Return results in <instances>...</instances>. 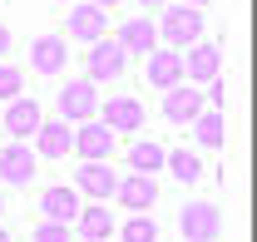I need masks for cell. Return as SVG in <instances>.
I'll return each mask as SVG.
<instances>
[{
    "label": "cell",
    "instance_id": "9a60e30c",
    "mask_svg": "<svg viewBox=\"0 0 257 242\" xmlns=\"http://www.w3.org/2000/svg\"><path fill=\"white\" fill-rule=\"evenodd\" d=\"M178 79H183V55L178 50H154L149 55V84L154 89H178Z\"/></svg>",
    "mask_w": 257,
    "mask_h": 242
},
{
    "label": "cell",
    "instance_id": "4dcf8cb0",
    "mask_svg": "<svg viewBox=\"0 0 257 242\" xmlns=\"http://www.w3.org/2000/svg\"><path fill=\"white\" fill-rule=\"evenodd\" d=\"M0 212H5V198H0Z\"/></svg>",
    "mask_w": 257,
    "mask_h": 242
},
{
    "label": "cell",
    "instance_id": "f1b7e54d",
    "mask_svg": "<svg viewBox=\"0 0 257 242\" xmlns=\"http://www.w3.org/2000/svg\"><path fill=\"white\" fill-rule=\"evenodd\" d=\"M139 5H163V0H139Z\"/></svg>",
    "mask_w": 257,
    "mask_h": 242
},
{
    "label": "cell",
    "instance_id": "6da1fadb",
    "mask_svg": "<svg viewBox=\"0 0 257 242\" xmlns=\"http://www.w3.org/2000/svg\"><path fill=\"white\" fill-rule=\"evenodd\" d=\"M154 30H159V40H168V50H173V45H198V40H203V10H193V5H168Z\"/></svg>",
    "mask_w": 257,
    "mask_h": 242
},
{
    "label": "cell",
    "instance_id": "ba28073f",
    "mask_svg": "<svg viewBox=\"0 0 257 242\" xmlns=\"http://www.w3.org/2000/svg\"><path fill=\"white\" fill-rule=\"evenodd\" d=\"M0 124H5V134H10L15 144H20V139H30V134H35V129H40L45 119H40V104L20 94V99H10V104H5V114H0Z\"/></svg>",
    "mask_w": 257,
    "mask_h": 242
},
{
    "label": "cell",
    "instance_id": "3957f363",
    "mask_svg": "<svg viewBox=\"0 0 257 242\" xmlns=\"http://www.w3.org/2000/svg\"><path fill=\"white\" fill-rule=\"evenodd\" d=\"M124 64H128V55L114 45V40H94L89 45V84H114L119 74H124Z\"/></svg>",
    "mask_w": 257,
    "mask_h": 242
},
{
    "label": "cell",
    "instance_id": "83f0119b",
    "mask_svg": "<svg viewBox=\"0 0 257 242\" xmlns=\"http://www.w3.org/2000/svg\"><path fill=\"white\" fill-rule=\"evenodd\" d=\"M183 5H193V10H198V5H208V0H183Z\"/></svg>",
    "mask_w": 257,
    "mask_h": 242
},
{
    "label": "cell",
    "instance_id": "cb8c5ba5",
    "mask_svg": "<svg viewBox=\"0 0 257 242\" xmlns=\"http://www.w3.org/2000/svg\"><path fill=\"white\" fill-rule=\"evenodd\" d=\"M20 84H25V74H20L15 64H0V99H5V104L20 99Z\"/></svg>",
    "mask_w": 257,
    "mask_h": 242
},
{
    "label": "cell",
    "instance_id": "2e32d148",
    "mask_svg": "<svg viewBox=\"0 0 257 242\" xmlns=\"http://www.w3.org/2000/svg\"><path fill=\"white\" fill-rule=\"evenodd\" d=\"M30 64L40 69V74H50V79H55L64 64H69V50H64V40H60V35H40V40L30 45Z\"/></svg>",
    "mask_w": 257,
    "mask_h": 242
},
{
    "label": "cell",
    "instance_id": "ffe728a7",
    "mask_svg": "<svg viewBox=\"0 0 257 242\" xmlns=\"http://www.w3.org/2000/svg\"><path fill=\"white\" fill-rule=\"evenodd\" d=\"M128 168L134 173H144V178H154L163 168V144H154V139H139L134 149H128Z\"/></svg>",
    "mask_w": 257,
    "mask_h": 242
},
{
    "label": "cell",
    "instance_id": "8fae6325",
    "mask_svg": "<svg viewBox=\"0 0 257 242\" xmlns=\"http://www.w3.org/2000/svg\"><path fill=\"white\" fill-rule=\"evenodd\" d=\"M40 208H45V222H64V227H69V222L79 217L84 203H79V193H74V188L55 183V188H45V193H40Z\"/></svg>",
    "mask_w": 257,
    "mask_h": 242
},
{
    "label": "cell",
    "instance_id": "d6986e66",
    "mask_svg": "<svg viewBox=\"0 0 257 242\" xmlns=\"http://www.w3.org/2000/svg\"><path fill=\"white\" fill-rule=\"evenodd\" d=\"M74 227H79L84 242H109V237H114V212L104 208V203H89V208H79Z\"/></svg>",
    "mask_w": 257,
    "mask_h": 242
},
{
    "label": "cell",
    "instance_id": "30bf717a",
    "mask_svg": "<svg viewBox=\"0 0 257 242\" xmlns=\"http://www.w3.org/2000/svg\"><path fill=\"white\" fill-rule=\"evenodd\" d=\"M114 45H119L124 55H128V50H134V55H154V50H159V30H154V20L134 15V20H124V25H119Z\"/></svg>",
    "mask_w": 257,
    "mask_h": 242
},
{
    "label": "cell",
    "instance_id": "52a82bcc",
    "mask_svg": "<svg viewBox=\"0 0 257 242\" xmlns=\"http://www.w3.org/2000/svg\"><path fill=\"white\" fill-rule=\"evenodd\" d=\"M114 203H124L128 212H149L154 203H159V183L144 178V173H128V178L114 183Z\"/></svg>",
    "mask_w": 257,
    "mask_h": 242
},
{
    "label": "cell",
    "instance_id": "277c9868",
    "mask_svg": "<svg viewBox=\"0 0 257 242\" xmlns=\"http://www.w3.org/2000/svg\"><path fill=\"white\" fill-rule=\"evenodd\" d=\"M74 153L84 158V163H104L109 153H114V129L99 119H84L74 129Z\"/></svg>",
    "mask_w": 257,
    "mask_h": 242
},
{
    "label": "cell",
    "instance_id": "5b68a950",
    "mask_svg": "<svg viewBox=\"0 0 257 242\" xmlns=\"http://www.w3.org/2000/svg\"><path fill=\"white\" fill-rule=\"evenodd\" d=\"M99 114V89L89 79H79V84H64L60 89V119L64 124H84Z\"/></svg>",
    "mask_w": 257,
    "mask_h": 242
},
{
    "label": "cell",
    "instance_id": "7c38bea8",
    "mask_svg": "<svg viewBox=\"0 0 257 242\" xmlns=\"http://www.w3.org/2000/svg\"><path fill=\"white\" fill-rule=\"evenodd\" d=\"M183 74H188L193 84H213L223 74V50L218 45H193L188 60H183Z\"/></svg>",
    "mask_w": 257,
    "mask_h": 242
},
{
    "label": "cell",
    "instance_id": "7a4b0ae2",
    "mask_svg": "<svg viewBox=\"0 0 257 242\" xmlns=\"http://www.w3.org/2000/svg\"><path fill=\"white\" fill-rule=\"evenodd\" d=\"M178 227H183V237H188V242H218L223 217H218V208H213V203H183Z\"/></svg>",
    "mask_w": 257,
    "mask_h": 242
},
{
    "label": "cell",
    "instance_id": "e0dca14e",
    "mask_svg": "<svg viewBox=\"0 0 257 242\" xmlns=\"http://www.w3.org/2000/svg\"><path fill=\"white\" fill-rule=\"evenodd\" d=\"M104 30H109V15H104L99 5H74V10H69V35H74V40L94 45V40H104Z\"/></svg>",
    "mask_w": 257,
    "mask_h": 242
},
{
    "label": "cell",
    "instance_id": "603a6c76",
    "mask_svg": "<svg viewBox=\"0 0 257 242\" xmlns=\"http://www.w3.org/2000/svg\"><path fill=\"white\" fill-rule=\"evenodd\" d=\"M119 242H159V222L149 212H128V222L119 227Z\"/></svg>",
    "mask_w": 257,
    "mask_h": 242
},
{
    "label": "cell",
    "instance_id": "4fadbf2b",
    "mask_svg": "<svg viewBox=\"0 0 257 242\" xmlns=\"http://www.w3.org/2000/svg\"><path fill=\"white\" fill-rule=\"evenodd\" d=\"M99 124H109L114 134H134V129L144 124V104L128 99V94H119V99H109V104L99 109Z\"/></svg>",
    "mask_w": 257,
    "mask_h": 242
},
{
    "label": "cell",
    "instance_id": "ac0fdd59",
    "mask_svg": "<svg viewBox=\"0 0 257 242\" xmlns=\"http://www.w3.org/2000/svg\"><path fill=\"white\" fill-rule=\"evenodd\" d=\"M74 149V129L69 124H40L35 129V158H64Z\"/></svg>",
    "mask_w": 257,
    "mask_h": 242
},
{
    "label": "cell",
    "instance_id": "4316f807",
    "mask_svg": "<svg viewBox=\"0 0 257 242\" xmlns=\"http://www.w3.org/2000/svg\"><path fill=\"white\" fill-rule=\"evenodd\" d=\"M94 5H99V10H104V5H119V0H94Z\"/></svg>",
    "mask_w": 257,
    "mask_h": 242
},
{
    "label": "cell",
    "instance_id": "d4e9b609",
    "mask_svg": "<svg viewBox=\"0 0 257 242\" xmlns=\"http://www.w3.org/2000/svg\"><path fill=\"white\" fill-rule=\"evenodd\" d=\"M35 242H74V237H69L64 222H40V227H35Z\"/></svg>",
    "mask_w": 257,
    "mask_h": 242
},
{
    "label": "cell",
    "instance_id": "7402d4cb",
    "mask_svg": "<svg viewBox=\"0 0 257 242\" xmlns=\"http://www.w3.org/2000/svg\"><path fill=\"white\" fill-rule=\"evenodd\" d=\"M193 134H198V144H203V149H223V114H218V109H203V114H198V119H193Z\"/></svg>",
    "mask_w": 257,
    "mask_h": 242
},
{
    "label": "cell",
    "instance_id": "f546056e",
    "mask_svg": "<svg viewBox=\"0 0 257 242\" xmlns=\"http://www.w3.org/2000/svg\"><path fill=\"white\" fill-rule=\"evenodd\" d=\"M0 242H10V232H5V227H0Z\"/></svg>",
    "mask_w": 257,
    "mask_h": 242
},
{
    "label": "cell",
    "instance_id": "484cf974",
    "mask_svg": "<svg viewBox=\"0 0 257 242\" xmlns=\"http://www.w3.org/2000/svg\"><path fill=\"white\" fill-rule=\"evenodd\" d=\"M5 50H10V30L0 25V55H5Z\"/></svg>",
    "mask_w": 257,
    "mask_h": 242
},
{
    "label": "cell",
    "instance_id": "5bb4252c",
    "mask_svg": "<svg viewBox=\"0 0 257 242\" xmlns=\"http://www.w3.org/2000/svg\"><path fill=\"white\" fill-rule=\"evenodd\" d=\"M114 183L119 173L109 168V163H79V173H74V193H89V198H114Z\"/></svg>",
    "mask_w": 257,
    "mask_h": 242
},
{
    "label": "cell",
    "instance_id": "44dd1931",
    "mask_svg": "<svg viewBox=\"0 0 257 242\" xmlns=\"http://www.w3.org/2000/svg\"><path fill=\"white\" fill-rule=\"evenodd\" d=\"M163 168H173V178H178V183H198V178H203V163H198V153H193V149L163 153Z\"/></svg>",
    "mask_w": 257,
    "mask_h": 242
},
{
    "label": "cell",
    "instance_id": "9c48e42d",
    "mask_svg": "<svg viewBox=\"0 0 257 242\" xmlns=\"http://www.w3.org/2000/svg\"><path fill=\"white\" fill-rule=\"evenodd\" d=\"M203 109H208L203 89H188V84H178V89L163 94V119H168V124H193Z\"/></svg>",
    "mask_w": 257,
    "mask_h": 242
},
{
    "label": "cell",
    "instance_id": "8992f818",
    "mask_svg": "<svg viewBox=\"0 0 257 242\" xmlns=\"http://www.w3.org/2000/svg\"><path fill=\"white\" fill-rule=\"evenodd\" d=\"M35 168H40V158H35V149H25V144H5L0 149V178L10 183V188H25V183L35 178Z\"/></svg>",
    "mask_w": 257,
    "mask_h": 242
}]
</instances>
